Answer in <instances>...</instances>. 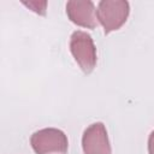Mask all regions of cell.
<instances>
[{"instance_id":"6da1fadb","label":"cell","mask_w":154,"mask_h":154,"mask_svg":"<svg viewBox=\"0 0 154 154\" xmlns=\"http://www.w3.org/2000/svg\"><path fill=\"white\" fill-rule=\"evenodd\" d=\"M130 12L128 1L124 0H102L96 7L97 22L102 25L105 34L118 30L126 22Z\"/></svg>"},{"instance_id":"7a4b0ae2","label":"cell","mask_w":154,"mask_h":154,"mask_svg":"<svg viewBox=\"0 0 154 154\" xmlns=\"http://www.w3.org/2000/svg\"><path fill=\"white\" fill-rule=\"evenodd\" d=\"M70 51L81 67L85 73H89L96 66V47L91 36L82 30H76L72 32L70 38Z\"/></svg>"},{"instance_id":"3957f363","label":"cell","mask_w":154,"mask_h":154,"mask_svg":"<svg viewBox=\"0 0 154 154\" xmlns=\"http://www.w3.org/2000/svg\"><path fill=\"white\" fill-rule=\"evenodd\" d=\"M30 144L36 154H65L69 148L66 135L55 128H46L34 132Z\"/></svg>"},{"instance_id":"277c9868","label":"cell","mask_w":154,"mask_h":154,"mask_svg":"<svg viewBox=\"0 0 154 154\" xmlns=\"http://www.w3.org/2000/svg\"><path fill=\"white\" fill-rule=\"evenodd\" d=\"M82 148L84 154H112L107 130L102 123H94L84 130Z\"/></svg>"},{"instance_id":"5b68a950","label":"cell","mask_w":154,"mask_h":154,"mask_svg":"<svg viewBox=\"0 0 154 154\" xmlns=\"http://www.w3.org/2000/svg\"><path fill=\"white\" fill-rule=\"evenodd\" d=\"M66 14L69 19L87 29H94L97 25L96 8L90 0H72L66 2Z\"/></svg>"},{"instance_id":"8992f818","label":"cell","mask_w":154,"mask_h":154,"mask_svg":"<svg viewBox=\"0 0 154 154\" xmlns=\"http://www.w3.org/2000/svg\"><path fill=\"white\" fill-rule=\"evenodd\" d=\"M23 5L30 8L32 12L37 14H46L47 11V1H37V0H31V1H23Z\"/></svg>"},{"instance_id":"52a82bcc","label":"cell","mask_w":154,"mask_h":154,"mask_svg":"<svg viewBox=\"0 0 154 154\" xmlns=\"http://www.w3.org/2000/svg\"><path fill=\"white\" fill-rule=\"evenodd\" d=\"M148 153L154 154V130L150 132L148 137Z\"/></svg>"}]
</instances>
